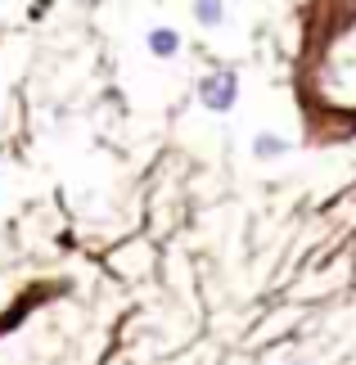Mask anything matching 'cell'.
I'll use <instances>...</instances> for the list:
<instances>
[{"mask_svg":"<svg viewBox=\"0 0 356 365\" xmlns=\"http://www.w3.org/2000/svg\"><path fill=\"white\" fill-rule=\"evenodd\" d=\"M235 100H239V73L235 68H217V73H208L198 81V104L208 113H230Z\"/></svg>","mask_w":356,"mask_h":365,"instance_id":"obj_1","label":"cell"},{"mask_svg":"<svg viewBox=\"0 0 356 365\" xmlns=\"http://www.w3.org/2000/svg\"><path fill=\"white\" fill-rule=\"evenodd\" d=\"M145 46H149L153 59H176V54H180V32H176V27H149Z\"/></svg>","mask_w":356,"mask_h":365,"instance_id":"obj_2","label":"cell"},{"mask_svg":"<svg viewBox=\"0 0 356 365\" xmlns=\"http://www.w3.org/2000/svg\"><path fill=\"white\" fill-rule=\"evenodd\" d=\"M194 19H198V27L217 32V27L230 19V9H225V0H194Z\"/></svg>","mask_w":356,"mask_h":365,"instance_id":"obj_3","label":"cell"},{"mask_svg":"<svg viewBox=\"0 0 356 365\" xmlns=\"http://www.w3.org/2000/svg\"><path fill=\"white\" fill-rule=\"evenodd\" d=\"M284 153H289V140H284V135H275V131L253 135V158L270 163V158H284Z\"/></svg>","mask_w":356,"mask_h":365,"instance_id":"obj_4","label":"cell"},{"mask_svg":"<svg viewBox=\"0 0 356 365\" xmlns=\"http://www.w3.org/2000/svg\"><path fill=\"white\" fill-rule=\"evenodd\" d=\"M289 365H307V361H302V356H297V361H289Z\"/></svg>","mask_w":356,"mask_h":365,"instance_id":"obj_5","label":"cell"}]
</instances>
